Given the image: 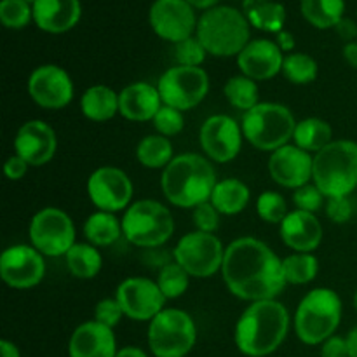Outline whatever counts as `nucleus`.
Instances as JSON below:
<instances>
[{"mask_svg":"<svg viewBox=\"0 0 357 357\" xmlns=\"http://www.w3.org/2000/svg\"><path fill=\"white\" fill-rule=\"evenodd\" d=\"M84 236L87 243L96 248L110 246L117 243L122 234V222H119L114 213L96 211L84 223Z\"/></svg>","mask_w":357,"mask_h":357,"instance_id":"28","label":"nucleus"},{"mask_svg":"<svg viewBox=\"0 0 357 357\" xmlns=\"http://www.w3.org/2000/svg\"><path fill=\"white\" fill-rule=\"evenodd\" d=\"M58 149L56 132L47 122L28 121L17 129L14 138V152L30 166H44L54 157Z\"/></svg>","mask_w":357,"mask_h":357,"instance_id":"20","label":"nucleus"},{"mask_svg":"<svg viewBox=\"0 0 357 357\" xmlns=\"http://www.w3.org/2000/svg\"><path fill=\"white\" fill-rule=\"evenodd\" d=\"M80 20L79 0H35L33 21L47 33H65Z\"/></svg>","mask_w":357,"mask_h":357,"instance_id":"25","label":"nucleus"},{"mask_svg":"<svg viewBox=\"0 0 357 357\" xmlns=\"http://www.w3.org/2000/svg\"><path fill=\"white\" fill-rule=\"evenodd\" d=\"M222 275L234 296L251 303L275 300L288 284L282 260L257 237H239L225 248Z\"/></svg>","mask_w":357,"mask_h":357,"instance_id":"1","label":"nucleus"},{"mask_svg":"<svg viewBox=\"0 0 357 357\" xmlns=\"http://www.w3.org/2000/svg\"><path fill=\"white\" fill-rule=\"evenodd\" d=\"M344 58L349 65L357 68V42H349V44H345Z\"/></svg>","mask_w":357,"mask_h":357,"instance_id":"50","label":"nucleus"},{"mask_svg":"<svg viewBox=\"0 0 357 357\" xmlns=\"http://www.w3.org/2000/svg\"><path fill=\"white\" fill-rule=\"evenodd\" d=\"M152 122L157 135L166 136V138L180 135L185 128L183 112L176 110V108L173 107H167V105H162V107H160V110L157 112V115L153 117Z\"/></svg>","mask_w":357,"mask_h":357,"instance_id":"40","label":"nucleus"},{"mask_svg":"<svg viewBox=\"0 0 357 357\" xmlns=\"http://www.w3.org/2000/svg\"><path fill=\"white\" fill-rule=\"evenodd\" d=\"M115 298L121 303L124 316L132 321H152L164 310L166 296L155 281L146 278H129L119 284Z\"/></svg>","mask_w":357,"mask_h":357,"instance_id":"16","label":"nucleus"},{"mask_svg":"<svg viewBox=\"0 0 357 357\" xmlns=\"http://www.w3.org/2000/svg\"><path fill=\"white\" fill-rule=\"evenodd\" d=\"M192 7H197V9H213L220 0H187Z\"/></svg>","mask_w":357,"mask_h":357,"instance_id":"54","label":"nucleus"},{"mask_svg":"<svg viewBox=\"0 0 357 357\" xmlns=\"http://www.w3.org/2000/svg\"><path fill=\"white\" fill-rule=\"evenodd\" d=\"M246 17L250 24L258 30L279 33L284 26L286 10L282 3L271 2V0H248Z\"/></svg>","mask_w":357,"mask_h":357,"instance_id":"31","label":"nucleus"},{"mask_svg":"<svg viewBox=\"0 0 357 357\" xmlns=\"http://www.w3.org/2000/svg\"><path fill=\"white\" fill-rule=\"evenodd\" d=\"M162 105L157 86L149 82H132L119 93V114L132 122L153 121Z\"/></svg>","mask_w":357,"mask_h":357,"instance_id":"24","label":"nucleus"},{"mask_svg":"<svg viewBox=\"0 0 357 357\" xmlns=\"http://www.w3.org/2000/svg\"><path fill=\"white\" fill-rule=\"evenodd\" d=\"M282 56L278 42L268 38H255L239 52L237 65L241 73L253 80H268L282 72Z\"/></svg>","mask_w":357,"mask_h":357,"instance_id":"21","label":"nucleus"},{"mask_svg":"<svg viewBox=\"0 0 357 357\" xmlns=\"http://www.w3.org/2000/svg\"><path fill=\"white\" fill-rule=\"evenodd\" d=\"M28 167H30V164L14 153V155H10L9 159L6 160V164H3V173H6V176L9 178V180L17 181L21 180V178H24V174L28 173Z\"/></svg>","mask_w":357,"mask_h":357,"instance_id":"46","label":"nucleus"},{"mask_svg":"<svg viewBox=\"0 0 357 357\" xmlns=\"http://www.w3.org/2000/svg\"><path fill=\"white\" fill-rule=\"evenodd\" d=\"M24 2H35V0H24Z\"/></svg>","mask_w":357,"mask_h":357,"instance_id":"56","label":"nucleus"},{"mask_svg":"<svg viewBox=\"0 0 357 357\" xmlns=\"http://www.w3.org/2000/svg\"><path fill=\"white\" fill-rule=\"evenodd\" d=\"M174 220L169 209L153 199H142L129 206L122 218V234L138 248H159L171 239Z\"/></svg>","mask_w":357,"mask_h":357,"instance_id":"8","label":"nucleus"},{"mask_svg":"<svg viewBox=\"0 0 357 357\" xmlns=\"http://www.w3.org/2000/svg\"><path fill=\"white\" fill-rule=\"evenodd\" d=\"M335 28H337L338 35H340L344 40H347V44H349V42L354 40V38H357V24L352 20L342 17V21Z\"/></svg>","mask_w":357,"mask_h":357,"instance_id":"48","label":"nucleus"},{"mask_svg":"<svg viewBox=\"0 0 357 357\" xmlns=\"http://www.w3.org/2000/svg\"><path fill=\"white\" fill-rule=\"evenodd\" d=\"M250 197L251 192L244 181L237 180V178H227V180L216 183L209 201L218 209L220 215L234 216L246 209Z\"/></svg>","mask_w":357,"mask_h":357,"instance_id":"27","label":"nucleus"},{"mask_svg":"<svg viewBox=\"0 0 357 357\" xmlns=\"http://www.w3.org/2000/svg\"><path fill=\"white\" fill-rule=\"evenodd\" d=\"M298 122L288 107L281 103H258L243 115V135L255 149L275 152L293 139Z\"/></svg>","mask_w":357,"mask_h":357,"instance_id":"7","label":"nucleus"},{"mask_svg":"<svg viewBox=\"0 0 357 357\" xmlns=\"http://www.w3.org/2000/svg\"><path fill=\"white\" fill-rule=\"evenodd\" d=\"M122 317H124V310L117 298H103L94 307V321L112 330L121 323Z\"/></svg>","mask_w":357,"mask_h":357,"instance_id":"44","label":"nucleus"},{"mask_svg":"<svg viewBox=\"0 0 357 357\" xmlns=\"http://www.w3.org/2000/svg\"><path fill=\"white\" fill-rule=\"evenodd\" d=\"M65 258L70 274L77 279H94L103 265L98 248L89 243H75Z\"/></svg>","mask_w":357,"mask_h":357,"instance_id":"30","label":"nucleus"},{"mask_svg":"<svg viewBox=\"0 0 357 357\" xmlns=\"http://www.w3.org/2000/svg\"><path fill=\"white\" fill-rule=\"evenodd\" d=\"M347 347H349V354L351 357H357V326L352 328L351 333L347 335Z\"/></svg>","mask_w":357,"mask_h":357,"instance_id":"52","label":"nucleus"},{"mask_svg":"<svg viewBox=\"0 0 357 357\" xmlns=\"http://www.w3.org/2000/svg\"><path fill=\"white\" fill-rule=\"evenodd\" d=\"M174 261L190 274V278H211L222 271L225 248L215 234L194 230L178 241L174 248Z\"/></svg>","mask_w":357,"mask_h":357,"instance_id":"10","label":"nucleus"},{"mask_svg":"<svg viewBox=\"0 0 357 357\" xmlns=\"http://www.w3.org/2000/svg\"><path fill=\"white\" fill-rule=\"evenodd\" d=\"M157 89L164 105L187 112L208 96L209 77L201 66L176 65L160 75Z\"/></svg>","mask_w":357,"mask_h":357,"instance_id":"11","label":"nucleus"},{"mask_svg":"<svg viewBox=\"0 0 357 357\" xmlns=\"http://www.w3.org/2000/svg\"><path fill=\"white\" fill-rule=\"evenodd\" d=\"M155 282L166 300H174L187 293L188 284H190V274L176 261H169V264L162 265Z\"/></svg>","mask_w":357,"mask_h":357,"instance_id":"37","label":"nucleus"},{"mask_svg":"<svg viewBox=\"0 0 357 357\" xmlns=\"http://www.w3.org/2000/svg\"><path fill=\"white\" fill-rule=\"evenodd\" d=\"M317 272L319 261L312 253H293L282 260V274L288 284H307L316 279Z\"/></svg>","mask_w":357,"mask_h":357,"instance_id":"35","label":"nucleus"},{"mask_svg":"<svg viewBox=\"0 0 357 357\" xmlns=\"http://www.w3.org/2000/svg\"><path fill=\"white\" fill-rule=\"evenodd\" d=\"M282 243L295 253H312L323 241V225L316 215L293 209L279 225Z\"/></svg>","mask_w":357,"mask_h":357,"instance_id":"22","label":"nucleus"},{"mask_svg":"<svg viewBox=\"0 0 357 357\" xmlns=\"http://www.w3.org/2000/svg\"><path fill=\"white\" fill-rule=\"evenodd\" d=\"M293 142L305 152H321L333 142V129L326 121L317 117L303 119L296 124Z\"/></svg>","mask_w":357,"mask_h":357,"instance_id":"29","label":"nucleus"},{"mask_svg":"<svg viewBox=\"0 0 357 357\" xmlns=\"http://www.w3.org/2000/svg\"><path fill=\"white\" fill-rule=\"evenodd\" d=\"M314 169V157L296 145H284L271 153L268 173L272 180L284 188H296L310 183Z\"/></svg>","mask_w":357,"mask_h":357,"instance_id":"19","label":"nucleus"},{"mask_svg":"<svg viewBox=\"0 0 357 357\" xmlns=\"http://www.w3.org/2000/svg\"><path fill=\"white\" fill-rule=\"evenodd\" d=\"M195 340L194 319L181 309H164L149 324V347L155 357H185Z\"/></svg>","mask_w":357,"mask_h":357,"instance_id":"9","label":"nucleus"},{"mask_svg":"<svg viewBox=\"0 0 357 357\" xmlns=\"http://www.w3.org/2000/svg\"><path fill=\"white\" fill-rule=\"evenodd\" d=\"M115 357H149V356L138 347H124L117 352V356Z\"/></svg>","mask_w":357,"mask_h":357,"instance_id":"53","label":"nucleus"},{"mask_svg":"<svg viewBox=\"0 0 357 357\" xmlns=\"http://www.w3.org/2000/svg\"><path fill=\"white\" fill-rule=\"evenodd\" d=\"M136 159L146 169H164L174 159L173 145L166 136L149 135L136 146Z\"/></svg>","mask_w":357,"mask_h":357,"instance_id":"32","label":"nucleus"},{"mask_svg":"<svg viewBox=\"0 0 357 357\" xmlns=\"http://www.w3.org/2000/svg\"><path fill=\"white\" fill-rule=\"evenodd\" d=\"M33 17V7L28 6L24 0H2L0 3V21L3 26L20 30L24 28Z\"/></svg>","mask_w":357,"mask_h":357,"instance_id":"39","label":"nucleus"},{"mask_svg":"<svg viewBox=\"0 0 357 357\" xmlns=\"http://www.w3.org/2000/svg\"><path fill=\"white\" fill-rule=\"evenodd\" d=\"M117 352L114 330L94 319L77 326L68 344L70 357H115Z\"/></svg>","mask_w":357,"mask_h":357,"instance_id":"23","label":"nucleus"},{"mask_svg":"<svg viewBox=\"0 0 357 357\" xmlns=\"http://www.w3.org/2000/svg\"><path fill=\"white\" fill-rule=\"evenodd\" d=\"M278 45L281 47L282 52H289L293 47H295V37H293L289 31H279L278 33Z\"/></svg>","mask_w":357,"mask_h":357,"instance_id":"49","label":"nucleus"},{"mask_svg":"<svg viewBox=\"0 0 357 357\" xmlns=\"http://www.w3.org/2000/svg\"><path fill=\"white\" fill-rule=\"evenodd\" d=\"M149 20L153 31L173 44L192 37L197 30L194 7L187 0H155L150 7Z\"/></svg>","mask_w":357,"mask_h":357,"instance_id":"18","label":"nucleus"},{"mask_svg":"<svg viewBox=\"0 0 357 357\" xmlns=\"http://www.w3.org/2000/svg\"><path fill=\"white\" fill-rule=\"evenodd\" d=\"M243 128L229 115H211L199 132L202 152L215 162L225 164L236 159L243 146Z\"/></svg>","mask_w":357,"mask_h":357,"instance_id":"15","label":"nucleus"},{"mask_svg":"<svg viewBox=\"0 0 357 357\" xmlns=\"http://www.w3.org/2000/svg\"><path fill=\"white\" fill-rule=\"evenodd\" d=\"M227 101L237 110H243L246 114L248 110L257 107L260 103V91H258L257 80L250 79L246 75H234L227 80L223 87Z\"/></svg>","mask_w":357,"mask_h":357,"instance_id":"34","label":"nucleus"},{"mask_svg":"<svg viewBox=\"0 0 357 357\" xmlns=\"http://www.w3.org/2000/svg\"><path fill=\"white\" fill-rule=\"evenodd\" d=\"M0 352H2V357H21L20 349L9 340L0 342Z\"/></svg>","mask_w":357,"mask_h":357,"instance_id":"51","label":"nucleus"},{"mask_svg":"<svg viewBox=\"0 0 357 357\" xmlns=\"http://www.w3.org/2000/svg\"><path fill=\"white\" fill-rule=\"evenodd\" d=\"M45 275V260L40 251L28 244H14L0 257V278L9 288L28 289L40 284Z\"/></svg>","mask_w":357,"mask_h":357,"instance_id":"14","label":"nucleus"},{"mask_svg":"<svg viewBox=\"0 0 357 357\" xmlns=\"http://www.w3.org/2000/svg\"><path fill=\"white\" fill-rule=\"evenodd\" d=\"M342 300L330 288H316L307 293L295 312L296 337L307 345H321L340 326Z\"/></svg>","mask_w":357,"mask_h":357,"instance_id":"6","label":"nucleus"},{"mask_svg":"<svg viewBox=\"0 0 357 357\" xmlns=\"http://www.w3.org/2000/svg\"><path fill=\"white\" fill-rule=\"evenodd\" d=\"M302 14L310 24L326 30L335 28L344 17V0H302Z\"/></svg>","mask_w":357,"mask_h":357,"instance_id":"33","label":"nucleus"},{"mask_svg":"<svg viewBox=\"0 0 357 357\" xmlns=\"http://www.w3.org/2000/svg\"><path fill=\"white\" fill-rule=\"evenodd\" d=\"M289 331V312L278 300L253 302L236 324V345L244 356L265 357L278 351Z\"/></svg>","mask_w":357,"mask_h":357,"instance_id":"2","label":"nucleus"},{"mask_svg":"<svg viewBox=\"0 0 357 357\" xmlns=\"http://www.w3.org/2000/svg\"><path fill=\"white\" fill-rule=\"evenodd\" d=\"M28 94L47 110H61L73 100V80L58 65L37 66L28 77Z\"/></svg>","mask_w":357,"mask_h":357,"instance_id":"17","label":"nucleus"},{"mask_svg":"<svg viewBox=\"0 0 357 357\" xmlns=\"http://www.w3.org/2000/svg\"><path fill=\"white\" fill-rule=\"evenodd\" d=\"M208 54L216 58L239 56L250 44V21L241 10L229 6L208 9L197 21V35Z\"/></svg>","mask_w":357,"mask_h":357,"instance_id":"5","label":"nucleus"},{"mask_svg":"<svg viewBox=\"0 0 357 357\" xmlns=\"http://www.w3.org/2000/svg\"><path fill=\"white\" fill-rule=\"evenodd\" d=\"M192 220H194L195 230L206 234H215V230L220 225V211L211 204V201L202 202V204L194 208Z\"/></svg>","mask_w":357,"mask_h":357,"instance_id":"43","label":"nucleus"},{"mask_svg":"<svg viewBox=\"0 0 357 357\" xmlns=\"http://www.w3.org/2000/svg\"><path fill=\"white\" fill-rule=\"evenodd\" d=\"M354 309L357 310V291H356V295H354Z\"/></svg>","mask_w":357,"mask_h":357,"instance_id":"55","label":"nucleus"},{"mask_svg":"<svg viewBox=\"0 0 357 357\" xmlns=\"http://www.w3.org/2000/svg\"><path fill=\"white\" fill-rule=\"evenodd\" d=\"M312 181L326 199L349 197L357 188V143L333 139L314 155Z\"/></svg>","mask_w":357,"mask_h":357,"instance_id":"4","label":"nucleus"},{"mask_svg":"<svg viewBox=\"0 0 357 357\" xmlns=\"http://www.w3.org/2000/svg\"><path fill=\"white\" fill-rule=\"evenodd\" d=\"M132 181L126 171L115 166H101L87 180V194L98 211L117 213L131 206Z\"/></svg>","mask_w":357,"mask_h":357,"instance_id":"13","label":"nucleus"},{"mask_svg":"<svg viewBox=\"0 0 357 357\" xmlns=\"http://www.w3.org/2000/svg\"><path fill=\"white\" fill-rule=\"evenodd\" d=\"M324 199L326 197L323 195V192H321L314 183L303 185V187L296 188L295 194H293V202H295L296 209L312 213V215H316V213L323 208Z\"/></svg>","mask_w":357,"mask_h":357,"instance_id":"42","label":"nucleus"},{"mask_svg":"<svg viewBox=\"0 0 357 357\" xmlns=\"http://www.w3.org/2000/svg\"><path fill=\"white\" fill-rule=\"evenodd\" d=\"M257 213L265 223L271 225H281L286 216L289 215L286 199L279 192L267 190L258 195L257 199Z\"/></svg>","mask_w":357,"mask_h":357,"instance_id":"38","label":"nucleus"},{"mask_svg":"<svg viewBox=\"0 0 357 357\" xmlns=\"http://www.w3.org/2000/svg\"><path fill=\"white\" fill-rule=\"evenodd\" d=\"M321 354H323V357H351L347 340L340 337H335V335L324 342L323 349H321Z\"/></svg>","mask_w":357,"mask_h":357,"instance_id":"47","label":"nucleus"},{"mask_svg":"<svg viewBox=\"0 0 357 357\" xmlns=\"http://www.w3.org/2000/svg\"><path fill=\"white\" fill-rule=\"evenodd\" d=\"M317 66L316 59L305 52H293L284 58L282 63V75L295 86H307L317 79Z\"/></svg>","mask_w":357,"mask_h":357,"instance_id":"36","label":"nucleus"},{"mask_svg":"<svg viewBox=\"0 0 357 357\" xmlns=\"http://www.w3.org/2000/svg\"><path fill=\"white\" fill-rule=\"evenodd\" d=\"M80 110L89 121H110L119 114V94L105 84L91 86L80 98Z\"/></svg>","mask_w":357,"mask_h":357,"instance_id":"26","label":"nucleus"},{"mask_svg":"<svg viewBox=\"0 0 357 357\" xmlns=\"http://www.w3.org/2000/svg\"><path fill=\"white\" fill-rule=\"evenodd\" d=\"M208 51L197 37H188L174 44V59L181 66H201L204 63Z\"/></svg>","mask_w":357,"mask_h":357,"instance_id":"41","label":"nucleus"},{"mask_svg":"<svg viewBox=\"0 0 357 357\" xmlns=\"http://www.w3.org/2000/svg\"><path fill=\"white\" fill-rule=\"evenodd\" d=\"M216 183L218 180L211 162L199 153L176 155L164 167L160 176L164 197L173 206L187 209L208 202Z\"/></svg>","mask_w":357,"mask_h":357,"instance_id":"3","label":"nucleus"},{"mask_svg":"<svg viewBox=\"0 0 357 357\" xmlns=\"http://www.w3.org/2000/svg\"><path fill=\"white\" fill-rule=\"evenodd\" d=\"M30 243L44 257H65L75 244V225L68 213L44 208L30 222Z\"/></svg>","mask_w":357,"mask_h":357,"instance_id":"12","label":"nucleus"},{"mask_svg":"<svg viewBox=\"0 0 357 357\" xmlns=\"http://www.w3.org/2000/svg\"><path fill=\"white\" fill-rule=\"evenodd\" d=\"M352 202L349 197H331L326 199V216L333 223L344 225L352 218Z\"/></svg>","mask_w":357,"mask_h":357,"instance_id":"45","label":"nucleus"}]
</instances>
